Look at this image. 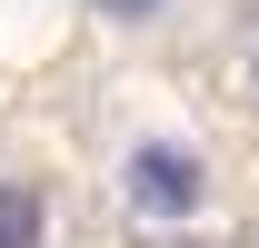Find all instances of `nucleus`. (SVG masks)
<instances>
[{"label": "nucleus", "mask_w": 259, "mask_h": 248, "mask_svg": "<svg viewBox=\"0 0 259 248\" xmlns=\"http://www.w3.org/2000/svg\"><path fill=\"white\" fill-rule=\"evenodd\" d=\"M0 248H40V189L0 179Z\"/></svg>", "instance_id": "nucleus-2"}, {"label": "nucleus", "mask_w": 259, "mask_h": 248, "mask_svg": "<svg viewBox=\"0 0 259 248\" xmlns=\"http://www.w3.org/2000/svg\"><path fill=\"white\" fill-rule=\"evenodd\" d=\"M80 10H90V20H110V30H160L180 0H80Z\"/></svg>", "instance_id": "nucleus-3"}, {"label": "nucleus", "mask_w": 259, "mask_h": 248, "mask_svg": "<svg viewBox=\"0 0 259 248\" xmlns=\"http://www.w3.org/2000/svg\"><path fill=\"white\" fill-rule=\"evenodd\" d=\"M120 199L140 218H199L209 169H199V149H180V139H140V149L120 159Z\"/></svg>", "instance_id": "nucleus-1"}]
</instances>
